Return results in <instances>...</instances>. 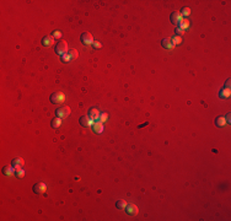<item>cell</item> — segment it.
Returning <instances> with one entry per match:
<instances>
[{
  "label": "cell",
  "instance_id": "cell-15",
  "mask_svg": "<svg viewBox=\"0 0 231 221\" xmlns=\"http://www.w3.org/2000/svg\"><path fill=\"white\" fill-rule=\"evenodd\" d=\"M15 171H16V169H15L12 166H11V167H10V166L8 167V166H6V167H4L3 173L5 174V176H8V177H12L14 173H15Z\"/></svg>",
  "mask_w": 231,
  "mask_h": 221
},
{
  "label": "cell",
  "instance_id": "cell-12",
  "mask_svg": "<svg viewBox=\"0 0 231 221\" xmlns=\"http://www.w3.org/2000/svg\"><path fill=\"white\" fill-rule=\"evenodd\" d=\"M92 127H94V131L96 134H101V133L103 131V123H101L100 120H96Z\"/></svg>",
  "mask_w": 231,
  "mask_h": 221
},
{
  "label": "cell",
  "instance_id": "cell-13",
  "mask_svg": "<svg viewBox=\"0 0 231 221\" xmlns=\"http://www.w3.org/2000/svg\"><path fill=\"white\" fill-rule=\"evenodd\" d=\"M162 47L163 48H166V49H173L174 48V45H173V43H172V41H171V37H168V38H165L162 41Z\"/></svg>",
  "mask_w": 231,
  "mask_h": 221
},
{
  "label": "cell",
  "instance_id": "cell-18",
  "mask_svg": "<svg viewBox=\"0 0 231 221\" xmlns=\"http://www.w3.org/2000/svg\"><path fill=\"white\" fill-rule=\"evenodd\" d=\"M127 202L125 200H123V199H119L118 202L116 203V207H117V209H119V210H124L125 208H127Z\"/></svg>",
  "mask_w": 231,
  "mask_h": 221
},
{
  "label": "cell",
  "instance_id": "cell-16",
  "mask_svg": "<svg viewBox=\"0 0 231 221\" xmlns=\"http://www.w3.org/2000/svg\"><path fill=\"white\" fill-rule=\"evenodd\" d=\"M189 26H191V23H189V21H188L187 19H182V20H181V22L178 23V27H179V28H182V30H184V31L188 30V28H189Z\"/></svg>",
  "mask_w": 231,
  "mask_h": 221
},
{
  "label": "cell",
  "instance_id": "cell-8",
  "mask_svg": "<svg viewBox=\"0 0 231 221\" xmlns=\"http://www.w3.org/2000/svg\"><path fill=\"white\" fill-rule=\"evenodd\" d=\"M183 17H182V15H181V12H178V11H173L172 14H171V22L173 23V25H178L179 22H181V20H182Z\"/></svg>",
  "mask_w": 231,
  "mask_h": 221
},
{
  "label": "cell",
  "instance_id": "cell-11",
  "mask_svg": "<svg viewBox=\"0 0 231 221\" xmlns=\"http://www.w3.org/2000/svg\"><path fill=\"white\" fill-rule=\"evenodd\" d=\"M100 111L97 109V108H91L90 109V113H89V117L91 118L94 122H96V120H99V118H100Z\"/></svg>",
  "mask_w": 231,
  "mask_h": 221
},
{
  "label": "cell",
  "instance_id": "cell-19",
  "mask_svg": "<svg viewBox=\"0 0 231 221\" xmlns=\"http://www.w3.org/2000/svg\"><path fill=\"white\" fill-rule=\"evenodd\" d=\"M60 125H61V118H59V117H55L54 119L52 120V127H53L54 129H55V128H59Z\"/></svg>",
  "mask_w": 231,
  "mask_h": 221
},
{
  "label": "cell",
  "instance_id": "cell-24",
  "mask_svg": "<svg viewBox=\"0 0 231 221\" xmlns=\"http://www.w3.org/2000/svg\"><path fill=\"white\" fill-rule=\"evenodd\" d=\"M107 119H108V114H107V113H101V114H100V118H99V120H100L101 123H105Z\"/></svg>",
  "mask_w": 231,
  "mask_h": 221
},
{
  "label": "cell",
  "instance_id": "cell-26",
  "mask_svg": "<svg viewBox=\"0 0 231 221\" xmlns=\"http://www.w3.org/2000/svg\"><path fill=\"white\" fill-rule=\"evenodd\" d=\"M25 176V169H20V171H17V177L19 178H23Z\"/></svg>",
  "mask_w": 231,
  "mask_h": 221
},
{
  "label": "cell",
  "instance_id": "cell-9",
  "mask_svg": "<svg viewBox=\"0 0 231 221\" xmlns=\"http://www.w3.org/2000/svg\"><path fill=\"white\" fill-rule=\"evenodd\" d=\"M124 210L127 211V214H129V215H137L138 213H139V210H138V207H137L135 204H128L127 208H125Z\"/></svg>",
  "mask_w": 231,
  "mask_h": 221
},
{
  "label": "cell",
  "instance_id": "cell-2",
  "mask_svg": "<svg viewBox=\"0 0 231 221\" xmlns=\"http://www.w3.org/2000/svg\"><path fill=\"white\" fill-rule=\"evenodd\" d=\"M68 43L64 42V41H60V42L57 43V47H55V53L59 54L60 56L63 54H66L68 53Z\"/></svg>",
  "mask_w": 231,
  "mask_h": 221
},
{
  "label": "cell",
  "instance_id": "cell-22",
  "mask_svg": "<svg viewBox=\"0 0 231 221\" xmlns=\"http://www.w3.org/2000/svg\"><path fill=\"white\" fill-rule=\"evenodd\" d=\"M181 15H182V17L183 16H189V15H191V9H189V8H183L181 10Z\"/></svg>",
  "mask_w": 231,
  "mask_h": 221
},
{
  "label": "cell",
  "instance_id": "cell-17",
  "mask_svg": "<svg viewBox=\"0 0 231 221\" xmlns=\"http://www.w3.org/2000/svg\"><path fill=\"white\" fill-rule=\"evenodd\" d=\"M215 124H217V127L219 128H223L226 125V119H225V117H218L217 119H215Z\"/></svg>",
  "mask_w": 231,
  "mask_h": 221
},
{
  "label": "cell",
  "instance_id": "cell-7",
  "mask_svg": "<svg viewBox=\"0 0 231 221\" xmlns=\"http://www.w3.org/2000/svg\"><path fill=\"white\" fill-rule=\"evenodd\" d=\"M94 123L95 122L92 120L89 116H83L80 118V124L83 127H91V125H94Z\"/></svg>",
  "mask_w": 231,
  "mask_h": 221
},
{
  "label": "cell",
  "instance_id": "cell-29",
  "mask_svg": "<svg viewBox=\"0 0 231 221\" xmlns=\"http://www.w3.org/2000/svg\"><path fill=\"white\" fill-rule=\"evenodd\" d=\"M226 87H228V89H230V79L226 80Z\"/></svg>",
  "mask_w": 231,
  "mask_h": 221
},
{
  "label": "cell",
  "instance_id": "cell-10",
  "mask_svg": "<svg viewBox=\"0 0 231 221\" xmlns=\"http://www.w3.org/2000/svg\"><path fill=\"white\" fill-rule=\"evenodd\" d=\"M54 41H55V38L53 37V36H46V37L42 39V44L44 45V47H50V45L54 44Z\"/></svg>",
  "mask_w": 231,
  "mask_h": 221
},
{
  "label": "cell",
  "instance_id": "cell-5",
  "mask_svg": "<svg viewBox=\"0 0 231 221\" xmlns=\"http://www.w3.org/2000/svg\"><path fill=\"white\" fill-rule=\"evenodd\" d=\"M46 191H47V186H46L44 183H42V182H38V183H36L33 186V192L37 193V194H42Z\"/></svg>",
  "mask_w": 231,
  "mask_h": 221
},
{
  "label": "cell",
  "instance_id": "cell-20",
  "mask_svg": "<svg viewBox=\"0 0 231 221\" xmlns=\"http://www.w3.org/2000/svg\"><path fill=\"white\" fill-rule=\"evenodd\" d=\"M171 41H172L173 45L181 44L182 43V37H181V36H173V37H171Z\"/></svg>",
  "mask_w": 231,
  "mask_h": 221
},
{
  "label": "cell",
  "instance_id": "cell-27",
  "mask_svg": "<svg viewBox=\"0 0 231 221\" xmlns=\"http://www.w3.org/2000/svg\"><path fill=\"white\" fill-rule=\"evenodd\" d=\"M92 45H94V48H97V49L102 48V44L100 42H94V43H92Z\"/></svg>",
  "mask_w": 231,
  "mask_h": 221
},
{
  "label": "cell",
  "instance_id": "cell-14",
  "mask_svg": "<svg viewBox=\"0 0 231 221\" xmlns=\"http://www.w3.org/2000/svg\"><path fill=\"white\" fill-rule=\"evenodd\" d=\"M230 96H231V90L228 89V87H224V89L220 91V94H219L220 98H229Z\"/></svg>",
  "mask_w": 231,
  "mask_h": 221
},
{
  "label": "cell",
  "instance_id": "cell-23",
  "mask_svg": "<svg viewBox=\"0 0 231 221\" xmlns=\"http://www.w3.org/2000/svg\"><path fill=\"white\" fill-rule=\"evenodd\" d=\"M70 60H71V56H70V54H69V53H66V54H63V55H61V61H63V63H69Z\"/></svg>",
  "mask_w": 231,
  "mask_h": 221
},
{
  "label": "cell",
  "instance_id": "cell-4",
  "mask_svg": "<svg viewBox=\"0 0 231 221\" xmlns=\"http://www.w3.org/2000/svg\"><path fill=\"white\" fill-rule=\"evenodd\" d=\"M81 43L85 44V45H89V44H92L94 43V37H92V34L90 32H84L83 34H81Z\"/></svg>",
  "mask_w": 231,
  "mask_h": 221
},
{
  "label": "cell",
  "instance_id": "cell-1",
  "mask_svg": "<svg viewBox=\"0 0 231 221\" xmlns=\"http://www.w3.org/2000/svg\"><path fill=\"white\" fill-rule=\"evenodd\" d=\"M65 98H66V96L64 95V92L57 91V92H54V94L50 95V98L49 100L54 105H60V103H63V102L65 101Z\"/></svg>",
  "mask_w": 231,
  "mask_h": 221
},
{
  "label": "cell",
  "instance_id": "cell-3",
  "mask_svg": "<svg viewBox=\"0 0 231 221\" xmlns=\"http://www.w3.org/2000/svg\"><path fill=\"white\" fill-rule=\"evenodd\" d=\"M70 113H71V111H70V107H68V106H63V107H60V108H58L57 111H55V114H57V117H59V118H66L68 116H70Z\"/></svg>",
  "mask_w": 231,
  "mask_h": 221
},
{
  "label": "cell",
  "instance_id": "cell-21",
  "mask_svg": "<svg viewBox=\"0 0 231 221\" xmlns=\"http://www.w3.org/2000/svg\"><path fill=\"white\" fill-rule=\"evenodd\" d=\"M68 53L70 54L71 59H78V56H79V53H78V50H76V49H71V50H69Z\"/></svg>",
  "mask_w": 231,
  "mask_h": 221
},
{
  "label": "cell",
  "instance_id": "cell-25",
  "mask_svg": "<svg viewBox=\"0 0 231 221\" xmlns=\"http://www.w3.org/2000/svg\"><path fill=\"white\" fill-rule=\"evenodd\" d=\"M53 37L59 39L61 37V32H60V31H54V32H53Z\"/></svg>",
  "mask_w": 231,
  "mask_h": 221
},
{
  "label": "cell",
  "instance_id": "cell-28",
  "mask_svg": "<svg viewBox=\"0 0 231 221\" xmlns=\"http://www.w3.org/2000/svg\"><path fill=\"white\" fill-rule=\"evenodd\" d=\"M176 32H177V36H179V34H183L184 32H186V31H184V30H182V28H179V27H177Z\"/></svg>",
  "mask_w": 231,
  "mask_h": 221
},
{
  "label": "cell",
  "instance_id": "cell-6",
  "mask_svg": "<svg viewBox=\"0 0 231 221\" xmlns=\"http://www.w3.org/2000/svg\"><path fill=\"white\" fill-rule=\"evenodd\" d=\"M25 165V161L22 160L21 157H16L12 160V167L16 169V172L20 171V169H22V166Z\"/></svg>",
  "mask_w": 231,
  "mask_h": 221
}]
</instances>
